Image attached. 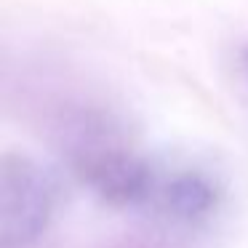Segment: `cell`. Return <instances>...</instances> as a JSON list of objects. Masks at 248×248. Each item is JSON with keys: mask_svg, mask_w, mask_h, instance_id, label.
<instances>
[{"mask_svg": "<svg viewBox=\"0 0 248 248\" xmlns=\"http://www.w3.org/2000/svg\"><path fill=\"white\" fill-rule=\"evenodd\" d=\"M224 187L211 171L184 163H160L139 214L182 232L205 230L219 216Z\"/></svg>", "mask_w": 248, "mask_h": 248, "instance_id": "cell-2", "label": "cell"}, {"mask_svg": "<svg viewBox=\"0 0 248 248\" xmlns=\"http://www.w3.org/2000/svg\"><path fill=\"white\" fill-rule=\"evenodd\" d=\"M62 211V189L48 168L19 152L0 160V248H43Z\"/></svg>", "mask_w": 248, "mask_h": 248, "instance_id": "cell-1", "label": "cell"}, {"mask_svg": "<svg viewBox=\"0 0 248 248\" xmlns=\"http://www.w3.org/2000/svg\"><path fill=\"white\" fill-rule=\"evenodd\" d=\"M237 67H240L243 83H246V88H248V46H243L240 54H237Z\"/></svg>", "mask_w": 248, "mask_h": 248, "instance_id": "cell-3", "label": "cell"}]
</instances>
